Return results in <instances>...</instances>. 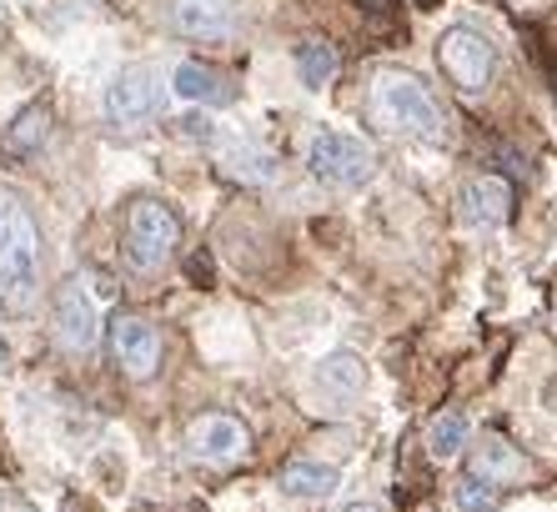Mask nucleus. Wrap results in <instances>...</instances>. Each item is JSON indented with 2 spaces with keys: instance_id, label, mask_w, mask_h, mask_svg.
<instances>
[{
  "instance_id": "obj_14",
  "label": "nucleus",
  "mask_w": 557,
  "mask_h": 512,
  "mask_svg": "<svg viewBox=\"0 0 557 512\" xmlns=\"http://www.w3.org/2000/svg\"><path fill=\"white\" fill-rule=\"evenodd\" d=\"M337 467H332V462H286L282 467V492L286 498H332V492H337Z\"/></svg>"
},
{
  "instance_id": "obj_20",
  "label": "nucleus",
  "mask_w": 557,
  "mask_h": 512,
  "mask_svg": "<svg viewBox=\"0 0 557 512\" xmlns=\"http://www.w3.org/2000/svg\"><path fill=\"white\" fill-rule=\"evenodd\" d=\"M226 167H232V171H236V176L267 181V176H272V156H261V151H251V146H232V151H226Z\"/></svg>"
},
{
  "instance_id": "obj_16",
  "label": "nucleus",
  "mask_w": 557,
  "mask_h": 512,
  "mask_svg": "<svg viewBox=\"0 0 557 512\" xmlns=\"http://www.w3.org/2000/svg\"><path fill=\"white\" fill-rule=\"evenodd\" d=\"M428 448H432V458H437V462H453L457 452L467 448V417H462V412H442V417H432Z\"/></svg>"
},
{
  "instance_id": "obj_9",
  "label": "nucleus",
  "mask_w": 557,
  "mask_h": 512,
  "mask_svg": "<svg viewBox=\"0 0 557 512\" xmlns=\"http://www.w3.org/2000/svg\"><path fill=\"white\" fill-rule=\"evenodd\" d=\"M512 217V186L503 176H467L457 186V221L472 231H493Z\"/></svg>"
},
{
  "instance_id": "obj_15",
  "label": "nucleus",
  "mask_w": 557,
  "mask_h": 512,
  "mask_svg": "<svg viewBox=\"0 0 557 512\" xmlns=\"http://www.w3.org/2000/svg\"><path fill=\"white\" fill-rule=\"evenodd\" d=\"M51 136V106L46 101H36V106H26V111L15 115L11 126H5V136H0V146L11 156H30V151H40V142Z\"/></svg>"
},
{
  "instance_id": "obj_1",
  "label": "nucleus",
  "mask_w": 557,
  "mask_h": 512,
  "mask_svg": "<svg viewBox=\"0 0 557 512\" xmlns=\"http://www.w3.org/2000/svg\"><path fill=\"white\" fill-rule=\"evenodd\" d=\"M40 296V227L30 202L0 181V312L26 317Z\"/></svg>"
},
{
  "instance_id": "obj_13",
  "label": "nucleus",
  "mask_w": 557,
  "mask_h": 512,
  "mask_svg": "<svg viewBox=\"0 0 557 512\" xmlns=\"http://www.w3.org/2000/svg\"><path fill=\"white\" fill-rule=\"evenodd\" d=\"M317 392L332 402H351L367 392V362L357 352H332L317 362Z\"/></svg>"
},
{
  "instance_id": "obj_22",
  "label": "nucleus",
  "mask_w": 557,
  "mask_h": 512,
  "mask_svg": "<svg viewBox=\"0 0 557 512\" xmlns=\"http://www.w3.org/2000/svg\"><path fill=\"white\" fill-rule=\"evenodd\" d=\"M342 512H387V508H382V502H347Z\"/></svg>"
},
{
  "instance_id": "obj_11",
  "label": "nucleus",
  "mask_w": 557,
  "mask_h": 512,
  "mask_svg": "<svg viewBox=\"0 0 557 512\" xmlns=\"http://www.w3.org/2000/svg\"><path fill=\"white\" fill-rule=\"evenodd\" d=\"M242 0H166L171 26L191 40H226L236 31Z\"/></svg>"
},
{
  "instance_id": "obj_8",
  "label": "nucleus",
  "mask_w": 557,
  "mask_h": 512,
  "mask_svg": "<svg viewBox=\"0 0 557 512\" xmlns=\"http://www.w3.org/2000/svg\"><path fill=\"white\" fill-rule=\"evenodd\" d=\"M111 357H116V367L131 382H146L161 367V332L141 312H116V321H111Z\"/></svg>"
},
{
  "instance_id": "obj_19",
  "label": "nucleus",
  "mask_w": 557,
  "mask_h": 512,
  "mask_svg": "<svg viewBox=\"0 0 557 512\" xmlns=\"http://www.w3.org/2000/svg\"><path fill=\"white\" fill-rule=\"evenodd\" d=\"M457 508L462 512H493L497 508V498H503V487L493 483V477H482V473H472V467H467L462 477H457Z\"/></svg>"
},
{
  "instance_id": "obj_25",
  "label": "nucleus",
  "mask_w": 557,
  "mask_h": 512,
  "mask_svg": "<svg viewBox=\"0 0 557 512\" xmlns=\"http://www.w3.org/2000/svg\"><path fill=\"white\" fill-rule=\"evenodd\" d=\"M553 332H557V302H553Z\"/></svg>"
},
{
  "instance_id": "obj_17",
  "label": "nucleus",
  "mask_w": 557,
  "mask_h": 512,
  "mask_svg": "<svg viewBox=\"0 0 557 512\" xmlns=\"http://www.w3.org/2000/svg\"><path fill=\"white\" fill-rule=\"evenodd\" d=\"M472 473H482V477H493L497 487L507 483V477H518L522 473V458L512 448H507V442H497V437H487V442H482V452L478 458H472Z\"/></svg>"
},
{
  "instance_id": "obj_18",
  "label": "nucleus",
  "mask_w": 557,
  "mask_h": 512,
  "mask_svg": "<svg viewBox=\"0 0 557 512\" xmlns=\"http://www.w3.org/2000/svg\"><path fill=\"white\" fill-rule=\"evenodd\" d=\"M297 71H301V86H326L337 76V51L326 40H307V46H297Z\"/></svg>"
},
{
  "instance_id": "obj_24",
  "label": "nucleus",
  "mask_w": 557,
  "mask_h": 512,
  "mask_svg": "<svg viewBox=\"0 0 557 512\" xmlns=\"http://www.w3.org/2000/svg\"><path fill=\"white\" fill-rule=\"evenodd\" d=\"M417 5H422V11H437V5H442V0H417Z\"/></svg>"
},
{
  "instance_id": "obj_6",
  "label": "nucleus",
  "mask_w": 557,
  "mask_h": 512,
  "mask_svg": "<svg viewBox=\"0 0 557 512\" xmlns=\"http://www.w3.org/2000/svg\"><path fill=\"white\" fill-rule=\"evenodd\" d=\"M51 321L65 352H81V357L96 352V342H101V307H96L86 277H65L51 292Z\"/></svg>"
},
{
  "instance_id": "obj_4",
  "label": "nucleus",
  "mask_w": 557,
  "mask_h": 512,
  "mask_svg": "<svg viewBox=\"0 0 557 512\" xmlns=\"http://www.w3.org/2000/svg\"><path fill=\"white\" fill-rule=\"evenodd\" d=\"M307 167L317 181L337 186V192H357L367 181L376 176V151L351 136V131H317L307 146Z\"/></svg>"
},
{
  "instance_id": "obj_3",
  "label": "nucleus",
  "mask_w": 557,
  "mask_h": 512,
  "mask_svg": "<svg viewBox=\"0 0 557 512\" xmlns=\"http://www.w3.org/2000/svg\"><path fill=\"white\" fill-rule=\"evenodd\" d=\"M182 246V217L171 211L161 196H136L126 206V236L121 252L136 271H161Z\"/></svg>"
},
{
  "instance_id": "obj_12",
  "label": "nucleus",
  "mask_w": 557,
  "mask_h": 512,
  "mask_svg": "<svg viewBox=\"0 0 557 512\" xmlns=\"http://www.w3.org/2000/svg\"><path fill=\"white\" fill-rule=\"evenodd\" d=\"M171 90L182 96V101L191 106H232L236 86L226 71H216V65H201V61H182L176 71H171Z\"/></svg>"
},
{
  "instance_id": "obj_23",
  "label": "nucleus",
  "mask_w": 557,
  "mask_h": 512,
  "mask_svg": "<svg viewBox=\"0 0 557 512\" xmlns=\"http://www.w3.org/2000/svg\"><path fill=\"white\" fill-rule=\"evenodd\" d=\"M0 367H11V346L0 342Z\"/></svg>"
},
{
  "instance_id": "obj_21",
  "label": "nucleus",
  "mask_w": 557,
  "mask_h": 512,
  "mask_svg": "<svg viewBox=\"0 0 557 512\" xmlns=\"http://www.w3.org/2000/svg\"><path fill=\"white\" fill-rule=\"evenodd\" d=\"M0 512H36L26 498H0Z\"/></svg>"
},
{
  "instance_id": "obj_5",
  "label": "nucleus",
  "mask_w": 557,
  "mask_h": 512,
  "mask_svg": "<svg viewBox=\"0 0 557 512\" xmlns=\"http://www.w3.org/2000/svg\"><path fill=\"white\" fill-rule=\"evenodd\" d=\"M437 65L462 96H482L497 81V46L472 26H447L437 36Z\"/></svg>"
},
{
  "instance_id": "obj_10",
  "label": "nucleus",
  "mask_w": 557,
  "mask_h": 512,
  "mask_svg": "<svg viewBox=\"0 0 557 512\" xmlns=\"http://www.w3.org/2000/svg\"><path fill=\"white\" fill-rule=\"evenodd\" d=\"M186 448H191V458L226 467V462L247 458L251 432L236 423V417H226V412H207V417H196V423H191V432H186Z\"/></svg>"
},
{
  "instance_id": "obj_7",
  "label": "nucleus",
  "mask_w": 557,
  "mask_h": 512,
  "mask_svg": "<svg viewBox=\"0 0 557 512\" xmlns=\"http://www.w3.org/2000/svg\"><path fill=\"white\" fill-rule=\"evenodd\" d=\"M101 106H106V121H116V126H136L146 115H156V106H161V71L146 61L121 65L111 76V86H106Z\"/></svg>"
},
{
  "instance_id": "obj_2",
  "label": "nucleus",
  "mask_w": 557,
  "mask_h": 512,
  "mask_svg": "<svg viewBox=\"0 0 557 512\" xmlns=\"http://www.w3.org/2000/svg\"><path fill=\"white\" fill-rule=\"evenodd\" d=\"M367 106H372V121L387 136H403V142H428L442 146L447 142V115H442L437 96L428 90V81L403 71V65H387L372 76L367 90Z\"/></svg>"
}]
</instances>
